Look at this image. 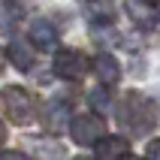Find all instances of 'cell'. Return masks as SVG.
<instances>
[{"mask_svg": "<svg viewBox=\"0 0 160 160\" xmlns=\"http://www.w3.org/2000/svg\"><path fill=\"white\" fill-rule=\"evenodd\" d=\"M118 121L130 130V133H145V130H151L154 121H157V106H154V100L142 97V94H127L121 100V109H118Z\"/></svg>", "mask_w": 160, "mask_h": 160, "instance_id": "obj_1", "label": "cell"}, {"mask_svg": "<svg viewBox=\"0 0 160 160\" xmlns=\"http://www.w3.org/2000/svg\"><path fill=\"white\" fill-rule=\"evenodd\" d=\"M0 109L12 124H30L33 121V97L18 85H6L0 91Z\"/></svg>", "mask_w": 160, "mask_h": 160, "instance_id": "obj_2", "label": "cell"}, {"mask_svg": "<svg viewBox=\"0 0 160 160\" xmlns=\"http://www.w3.org/2000/svg\"><path fill=\"white\" fill-rule=\"evenodd\" d=\"M52 70H54V76L63 79V82H79V79H85V72H88V58L82 52H76V48H63V52L54 54Z\"/></svg>", "mask_w": 160, "mask_h": 160, "instance_id": "obj_3", "label": "cell"}, {"mask_svg": "<svg viewBox=\"0 0 160 160\" xmlns=\"http://www.w3.org/2000/svg\"><path fill=\"white\" fill-rule=\"evenodd\" d=\"M70 133L79 145H97L106 136V121L100 115H79L70 121Z\"/></svg>", "mask_w": 160, "mask_h": 160, "instance_id": "obj_4", "label": "cell"}, {"mask_svg": "<svg viewBox=\"0 0 160 160\" xmlns=\"http://www.w3.org/2000/svg\"><path fill=\"white\" fill-rule=\"evenodd\" d=\"M130 154V142L124 136H103L97 142V160H124Z\"/></svg>", "mask_w": 160, "mask_h": 160, "instance_id": "obj_5", "label": "cell"}, {"mask_svg": "<svg viewBox=\"0 0 160 160\" xmlns=\"http://www.w3.org/2000/svg\"><path fill=\"white\" fill-rule=\"evenodd\" d=\"M94 72H97V79L103 82V85H115L118 79H121V63L115 61V58H112V54H97V58H94Z\"/></svg>", "mask_w": 160, "mask_h": 160, "instance_id": "obj_6", "label": "cell"}, {"mask_svg": "<svg viewBox=\"0 0 160 160\" xmlns=\"http://www.w3.org/2000/svg\"><path fill=\"white\" fill-rule=\"evenodd\" d=\"M30 42L36 48H52L58 42V30H54L52 21H45V18H36L33 24H30Z\"/></svg>", "mask_w": 160, "mask_h": 160, "instance_id": "obj_7", "label": "cell"}, {"mask_svg": "<svg viewBox=\"0 0 160 160\" xmlns=\"http://www.w3.org/2000/svg\"><path fill=\"white\" fill-rule=\"evenodd\" d=\"M9 61L15 63V70H30L33 67V52H30V45L21 42V39H15V42L9 45Z\"/></svg>", "mask_w": 160, "mask_h": 160, "instance_id": "obj_8", "label": "cell"}, {"mask_svg": "<svg viewBox=\"0 0 160 160\" xmlns=\"http://www.w3.org/2000/svg\"><path fill=\"white\" fill-rule=\"evenodd\" d=\"M127 12H130V18H133L139 27H154V21H157L154 9H151V6H142V3H136V0L127 3Z\"/></svg>", "mask_w": 160, "mask_h": 160, "instance_id": "obj_9", "label": "cell"}, {"mask_svg": "<svg viewBox=\"0 0 160 160\" xmlns=\"http://www.w3.org/2000/svg\"><path fill=\"white\" fill-rule=\"evenodd\" d=\"M63 118H70L67 106H63V103H52V106H48V112H45V127H48L52 133H58V130H61V121H63Z\"/></svg>", "mask_w": 160, "mask_h": 160, "instance_id": "obj_10", "label": "cell"}, {"mask_svg": "<svg viewBox=\"0 0 160 160\" xmlns=\"http://www.w3.org/2000/svg\"><path fill=\"white\" fill-rule=\"evenodd\" d=\"M91 106H94V109H109V94H106V91H91Z\"/></svg>", "mask_w": 160, "mask_h": 160, "instance_id": "obj_11", "label": "cell"}, {"mask_svg": "<svg viewBox=\"0 0 160 160\" xmlns=\"http://www.w3.org/2000/svg\"><path fill=\"white\" fill-rule=\"evenodd\" d=\"M145 160H160V139H151L145 148Z\"/></svg>", "mask_w": 160, "mask_h": 160, "instance_id": "obj_12", "label": "cell"}, {"mask_svg": "<svg viewBox=\"0 0 160 160\" xmlns=\"http://www.w3.org/2000/svg\"><path fill=\"white\" fill-rule=\"evenodd\" d=\"M0 160H24V154H18V151H0Z\"/></svg>", "mask_w": 160, "mask_h": 160, "instance_id": "obj_13", "label": "cell"}, {"mask_svg": "<svg viewBox=\"0 0 160 160\" xmlns=\"http://www.w3.org/2000/svg\"><path fill=\"white\" fill-rule=\"evenodd\" d=\"M3 142H6V127L0 124V145H3Z\"/></svg>", "mask_w": 160, "mask_h": 160, "instance_id": "obj_14", "label": "cell"}, {"mask_svg": "<svg viewBox=\"0 0 160 160\" xmlns=\"http://www.w3.org/2000/svg\"><path fill=\"white\" fill-rule=\"evenodd\" d=\"M124 160H142V157H133V154H127V157Z\"/></svg>", "mask_w": 160, "mask_h": 160, "instance_id": "obj_15", "label": "cell"}, {"mask_svg": "<svg viewBox=\"0 0 160 160\" xmlns=\"http://www.w3.org/2000/svg\"><path fill=\"white\" fill-rule=\"evenodd\" d=\"M76 160H94V157H76Z\"/></svg>", "mask_w": 160, "mask_h": 160, "instance_id": "obj_16", "label": "cell"}, {"mask_svg": "<svg viewBox=\"0 0 160 160\" xmlns=\"http://www.w3.org/2000/svg\"><path fill=\"white\" fill-rule=\"evenodd\" d=\"M148 3H160V0H148Z\"/></svg>", "mask_w": 160, "mask_h": 160, "instance_id": "obj_17", "label": "cell"}]
</instances>
